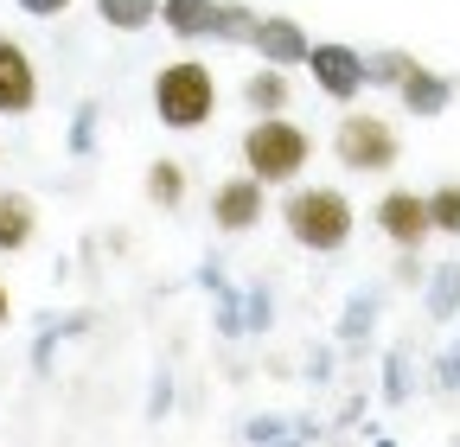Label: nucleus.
I'll return each instance as SVG.
<instances>
[{
  "label": "nucleus",
  "mask_w": 460,
  "mask_h": 447,
  "mask_svg": "<svg viewBox=\"0 0 460 447\" xmlns=\"http://www.w3.org/2000/svg\"><path fill=\"white\" fill-rule=\"evenodd\" d=\"M377 231L396 243V250H422V237H429V198L422 192H384V205H377Z\"/></svg>",
  "instance_id": "obj_5"
},
{
  "label": "nucleus",
  "mask_w": 460,
  "mask_h": 447,
  "mask_svg": "<svg viewBox=\"0 0 460 447\" xmlns=\"http://www.w3.org/2000/svg\"><path fill=\"white\" fill-rule=\"evenodd\" d=\"M332 153H339V166H352V173H390L396 153H402V141H396V128L384 116H365V109H358V116L339 122Z\"/></svg>",
  "instance_id": "obj_4"
},
{
  "label": "nucleus",
  "mask_w": 460,
  "mask_h": 447,
  "mask_svg": "<svg viewBox=\"0 0 460 447\" xmlns=\"http://www.w3.org/2000/svg\"><path fill=\"white\" fill-rule=\"evenodd\" d=\"M281 224H288V237H295L301 250H345V237H352V198H345L339 186H301L295 198L281 205Z\"/></svg>",
  "instance_id": "obj_3"
},
{
  "label": "nucleus",
  "mask_w": 460,
  "mask_h": 447,
  "mask_svg": "<svg viewBox=\"0 0 460 447\" xmlns=\"http://www.w3.org/2000/svg\"><path fill=\"white\" fill-rule=\"evenodd\" d=\"M211 217H217V231H250V224L262 217V180H224L211 192Z\"/></svg>",
  "instance_id": "obj_8"
},
{
  "label": "nucleus",
  "mask_w": 460,
  "mask_h": 447,
  "mask_svg": "<svg viewBox=\"0 0 460 447\" xmlns=\"http://www.w3.org/2000/svg\"><path fill=\"white\" fill-rule=\"evenodd\" d=\"M39 237V205L26 192H0V256H13Z\"/></svg>",
  "instance_id": "obj_9"
},
{
  "label": "nucleus",
  "mask_w": 460,
  "mask_h": 447,
  "mask_svg": "<svg viewBox=\"0 0 460 447\" xmlns=\"http://www.w3.org/2000/svg\"><path fill=\"white\" fill-rule=\"evenodd\" d=\"M429 231L460 237V180H447V186H435V192H429Z\"/></svg>",
  "instance_id": "obj_13"
},
{
  "label": "nucleus",
  "mask_w": 460,
  "mask_h": 447,
  "mask_svg": "<svg viewBox=\"0 0 460 447\" xmlns=\"http://www.w3.org/2000/svg\"><path fill=\"white\" fill-rule=\"evenodd\" d=\"M147 198H154L160 211H180V205H186V166H180V160H154V166H147Z\"/></svg>",
  "instance_id": "obj_11"
},
{
  "label": "nucleus",
  "mask_w": 460,
  "mask_h": 447,
  "mask_svg": "<svg viewBox=\"0 0 460 447\" xmlns=\"http://www.w3.org/2000/svg\"><path fill=\"white\" fill-rule=\"evenodd\" d=\"M20 7H26V13H39V20H51V13H65L71 0H20Z\"/></svg>",
  "instance_id": "obj_17"
},
{
  "label": "nucleus",
  "mask_w": 460,
  "mask_h": 447,
  "mask_svg": "<svg viewBox=\"0 0 460 447\" xmlns=\"http://www.w3.org/2000/svg\"><path fill=\"white\" fill-rule=\"evenodd\" d=\"M13 320V294H7V282H0V326Z\"/></svg>",
  "instance_id": "obj_18"
},
{
  "label": "nucleus",
  "mask_w": 460,
  "mask_h": 447,
  "mask_svg": "<svg viewBox=\"0 0 460 447\" xmlns=\"http://www.w3.org/2000/svg\"><path fill=\"white\" fill-rule=\"evenodd\" d=\"M307 65H314V83L326 96H339V102H352L365 90V58H358V51H345V45H314Z\"/></svg>",
  "instance_id": "obj_7"
},
{
  "label": "nucleus",
  "mask_w": 460,
  "mask_h": 447,
  "mask_svg": "<svg viewBox=\"0 0 460 447\" xmlns=\"http://www.w3.org/2000/svg\"><path fill=\"white\" fill-rule=\"evenodd\" d=\"M32 102H39V71L26 58V45L0 32V116H32Z\"/></svg>",
  "instance_id": "obj_6"
},
{
  "label": "nucleus",
  "mask_w": 460,
  "mask_h": 447,
  "mask_svg": "<svg viewBox=\"0 0 460 447\" xmlns=\"http://www.w3.org/2000/svg\"><path fill=\"white\" fill-rule=\"evenodd\" d=\"M314 160V141H307V128H295L275 109V116H256L250 128H243V166H250V180H262V186H288V180H301V166Z\"/></svg>",
  "instance_id": "obj_1"
},
{
  "label": "nucleus",
  "mask_w": 460,
  "mask_h": 447,
  "mask_svg": "<svg viewBox=\"0 0 460 447\" xmlns=\"http://www.w3.org/2000/svg\"><path fill=\"white\" fill-rule=\"evenodd\" d=\"M396 90H402V102H410L416 116H441V102H447V83L429 77V71H416V65L396 71Z\"/></svg>",
  "instance_id": "obj_10"
},
{
  "label": "nucleus",
  "mask_w": 460,
  "mask_h": 447,
  "mask_svg": "<svg viewBox=\"0 0 460 447\" xmlns=\"http://www.w3.org/2000/svg\"><path fill=\"white\" fill-rule=\"evenodd\" d=\"M211 109H217V77H211V65H199V58L160 65V77H154V116H160L166 128L192 135V128L211 122Z\"/></svg>",
  "instance_id": "obj_2"
},
{
  "label": "nucleus",
  "mask_w": 460,
  "mask_h": 447,
  "mask_svg": "<svg viewBox=\"0 0 460 447\" xmlns=\"http://www.w3.org/2000/svg\"><path fill=\"white\" fill-rule=\"evenodd\" d=\"M154 13H160V0H102V20L122 26V32H141Z\"/></svg>",
  "instance_id": "obj_14"
},
{
  "label": "nucleus",
  "mask_w": 460,
  "mask_h": 447,
  "mask_svg": "<svg viewBox=\"0 0 460 447\" xmlns=\"http://www.w3.org/2000/svg\"><path fill=\"white\" fill-rule=\"evenodd\" d=\"M288 96H295V90H288L281 71H256V77L243 83V102L256 109V116H275V109H288Z\"/></svg>",
  "instance_id": "obj_12"
},
{
  "label": "nucleus",
  "mask_w": 460,
  "mask_h": 447,
  "mask_svg": "<svg viewBox=\"0 0 460 447\" xmlns=\"http://www.w3.org/2000/svg\"><path fill=\"white\" fill-rule=\"evenodd\" d=\"M256 45H262V51H275V58H295V51H307L295 26H256Z\"/></svg>",
  "instance_id": "obj_16"
},
{
  "label": "nucleus",
  "mask_w": 460,
  "mask_h": 447,
  "mask_svg": "<svg viewBox=\"0 0 460 447\" xmlns=\"http://www.w3.org/2000/svg\"><path fill=\"white\" fill-rule=\"evenodd\" d=\"M166 20L180 26V32H211V26H217L205 0H166Z\"/></svg>",
  "instance_id": "obj_15"
}]
</instances>
